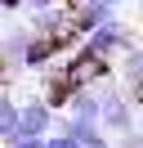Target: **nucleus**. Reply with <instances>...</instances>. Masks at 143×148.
I'll return each mask as SVG.
<instances>
[{"label": "nucleus", "instance_id": "obj_13", "mask_svg": "<svg viewBox=\"0 0 143 148\" xmlns=\"http://www.w3.org/2000/svg\"><path fill=\"white\" fill-rule=\"evenodd\" d=\"M139 117H143V103H139Z\"/></svg>", "mask_w": 143, "mask_h": 148}, {"label": "nucleus", "instance_id": "obj_6", "mask_svg": "<svg viewBox=\"0 0 143 148\" xmlns=\"http://www.w3.org/2000/svg\"><path fill=\"white\" fill-rule=\"evenodd\" d=\"M9 135H18V99L0 85V139H9Z\"/></svg>", "mask_w": 143, "mask_h": 148}, {"label": "nucleus", "instance_id": "obj_4", "mask_svg": "<svg viewBox=\"0 0 143 148\" xmlns=\"http://www.w3.org/2000/svg\"><path fill=\"white\" fill-rule=\"evenodd\" d=\"M63 130H67V135L76 139L80 148H112V135H107V130H103V121H94V117L67 112V117H63Z\"/></svg>", "mask_w": 143, "mask_h": 148}, {"label": "nucleus", "instance_id": "obj_5", "mask_svg": "<svg viewBox=\"0 0 143 148\" xmlns=\"http://www.w3.org/2000/svg\"><path fill=\"white\" fill-rule=\"evenodd\" d=\"M116 81H121L130 94H143V45L125 49V54L116 58Z\"/></svg>", "mask_w": 143, "mask_h": 148}, {"label": "nucleus", "instance_id": "obj_14", "mask_svg": "<svg viewBox=\"0 0 143 148\" xmlns=\"http://www.w3.org/2000/svg\"><path fill=\"white\" fill-rule=\"evenodd\" d=\"M139 9H143V0H139Z\"/></svg>", "mask_w": 143, "mask_h": 148}, {"label": "nucleus", "instance_id": "obj_2", "mask_svg": "<svg viewBox=\"0 0 143 148\" xmlns=\"http://www.w3.org/2000/svg\"><path fill=\"white\" fill-rule=\"evenodd\" d=\"M80 45H85L89 54H98V58H107V63H116L125 49H134V32L125 27V23L107 18V23H98V27L89 32L85 40H80Z\"/></svg>", "mask_w": 143, "mask_h": 148}, {"label": "nucleus", "instance_id": "obj_9", "mask_svg": "<svg viewBox=\"0 0 143 148\" xmlns=\"http://www.w3.org/2000/svg\"><path fill=\"white\" fill-rule=\"evenodd\" d=\"M116 148H143V135H134V130H130V135L116 139Z\"/></svg>", "mask_w": 143, "mask_h": 148}, {"label": "nucleus", "instance_id": "obj_8", "mask_svg": "<svg viewBox=\"0 0 143 148\" xmlns=\"http://www.w3.org/2000/svg\"><path fill=\"white\" fill-rule=\"evenodd\" d=\"M45 148H80V144L67 135V130H58V135H49V144H45Z\"/></svg>", "mask_w": 143, "mask_h": 148}, {"label": "nucleus", "instance_id": "obj_7", "mask_svg": "<svg viewBox=\"0 0 143 148\" xmlns=\"http://www.w3.org/2000/svg\"><path fill=\"white\" fill-rule=\"evenodd\" d=\"M5 144H14V148H45V144H49V135H9Z\"/></svg>", "mask_w": 143, "mask_h": 148}, {"label": "nucleus", "instance_id": "obj_3", "mask_svg": "<svg viewBox=\"0 0 143 148\" xmlns=\"http://www.w3.org/2000/svg\"><path fill=\"white\" fill-rule=\"evenodd\" d=\"M54 103L45 94H31V99L18 103V135H54Z\"/></svg>", "mask_w": 143, "mask_h": 148}, {"label": "nucleus", "instance_id": "obj_10", "mask_svg": "<svg viewBox=\"0 0 143 148\" xmlns=\"http://www.w3.org/2000/svg\"><path fill=\"white\" fill-rule=\"evenodd\" d=\"M45 5H58V0H22V9H45Z\"/></svg>", "mask_w": 143, "mask_h": 148}, {"label": "nucleus", "instance_id": "obj_15", "mask_svg": "<svg viewBox=\"0 0 143 148\" xmlns=\"http://www.w3.org/2000/svg\"><path fill=\"white\" fill-rule=\"evenodd\" d=\"M5 148H14V144H5Z\"/></svg>", "mask_w": 143, "mask_h": 148}, {"label": "nucleus", "instance_id": "obj_12", "mask_svg": "<svg viewBox=\"0 0 143 148\" xmlns=\"http://www.w3.org/2000/svg\"><path fill=\"white\" fill-rule=\"evenodd\" d=\"M0 81H9V76H5V58H0Z\"/></svg>", "mask_w": 143, "mask_h": 148}, {"label": "nucleus", "instance_id": "obj_17", "mask_svg": "<svg viewBox=\"0 0 143 148\" xmlns=\"http://www.w3.org/2000/svg\"><path fill=\"white\" fill-rule=\"evenodd\" d=\"M112 148H116V144H112Z\"/></svg>", "mask_w": 143, "mask_h": 148}, {"label": "nucleus", "instance_id": "obj_11", "mask_svg": "<svg viewBox=\"0 0 143 148\" xmlns=\"http://www.w3.org/2000/svg\"><path fill=\"white\" fill-rule=\"evenodd\" d=\"M67 5H121V0H67Z\"/></svg>", "mask_w": 143, "mask_h": 148}, {"label": "nucleus", "instance_id": "obj_16", "mask_svg": "<svg viewBox=\"0 0 143 148\" xmlns=\"http://www.w3.org/2000/svg\"><path fill=\"white\" fill-rule=\"evenodd\" d=\"M0 148H5V144H0Z\"/></svg>", "mask_w": 143, "mask_h": 148}, {"label": "nucleus", "instance_id": "obj_1", "mask_svg": "<svg viewBox=\"0 0 143 148\" xmlns=\"http://www.w3.org/2000/svg\"><path fill=\"white\" fill-rule=\"evenodd\" d=\"M94 94H98V121H103V130L112 139L130 135L134 130V94L116 81V72L103 76V81H94Z\"/></svg>", "mask_w": 143, "mask_h": 148}]
</instances>
